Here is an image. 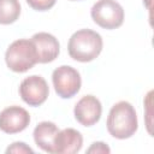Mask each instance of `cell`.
I'll use <instances>...</instances> for the list:
<instances>
[{
	"label": "cell",
	"instance_id": "obj_1",
	"mask_svg": "<svg viewBox=\"0 0 154 154\" xmlns=\"http://www.w3.org/2000/svg\"><path fill=\"white\" fill-rule=\"evenodd\" d=\"M107 131L118 140H125L135 135L138 128L135 107L128 101H119L112 106L107 117Z\"/></svg>",
	"mask_w": 154,
	"mask_h": 154
},
{
	"label": "cell",
	"instance_id": "obj_2",
	"mask_svg": "<svg viewBox=\"0 0 154 154\" xmlns=\"http://www.w3.org/2000/svg\"><path fill=\"white\" fill-rule=\"evenodd\" d=\"M102 46V37L99 32L90 29H81L69 38L67 52L73 60L88 63L100 55Z\"/></svg>",
	"mask_w": 154,
	"mask_h": 154
},
{
	"label": "cell",
	"instance_id": "obj_3",
	"mask_svg": "<svg viewBox=\"0 0 154 154\" xmlns=\"http://www.w3.org/2000/svg\"><path fill=\"white\" fill-rule=\"evenodd\" d=\"M5 61L13 72H26L37 64V53L31 40L19 38L13 41L5 53Z\"/></svg>",
	"mask_w": 154,
	"mask_h": 154
},
{
	"label": "cell",
	"instance_id": "obj_4",
	"mask_svg": "<svg viewBox=\"0 0 154 154\" xmlns=\"http://www.w3.org/2000/svg\"><path fill=\"white\" fill-rule=\"evenodd\" d=\"M90 16L99 26L113 30L123 24L124 8L116 0H97L90 10Z\"/></svg>",
	"mask_w": 154,
	"mask_h": 154
},
{
	"label": "cell",
	"instance_id": "obj_5",
	"mask_svg": "<svg viewBox=\"0 0 154 154\" xmlns=\"http://www.w3.org/2000/svg\"><path fill=\"white\" fill-rule=\"evenodd\" d=\"M52 82L55 93L61 99L73 97L79 91L82 85L79 72L69 65L57 67L52 73Z\"/></svg>",
	"mask_w": 154,
	"mask_h": 154
},
{
	"label": "cell",
	"instance_id": "obj_6",
	"mask_svg": "<svg viewBox=\"0 0 154 154\" xmlns=\"http://www.w3.org/2000/svg\"><path fill=\"white\" fill-rule=\"evenodd\" d=\"M19 95L29 106H41L49 95V87L46 79L38 75L24 78L19 85Z\"/></svg>",
	"mask_w": 154,
	"mask_h": 154
},
{
	"label": "cell",
	"instance_id": "obj_7",
	"mask_svg": "<svg viewBox=\"0 0 154 154\" xmlns=\"http://www.w3.org/2000/svg\"><path fill=\"white\" fill-rule=\"evenodd\" d=\"M30 124L29 112L17 105L4 108L0 112V130L5 134H18Z\"/></svg>",
	"mask_w": 154,
	"mask_h": 154
},
{
	"label": "cell",
	"instance_id": "obj_8",
	"mask_svg": "<svg viewBox=\"0 0 154 154\" xmlns=\"http://www.w3.org/2000/svg\"><path fill=\"white\" fill-rule=\"evenodd\" d=\"M102 113V105L94 95H85L75 105L73 114L76 120L83 126H93L96 124Z\"/></svg>",
	"mask_w": 154,
	"mask_h": 154
},
{
	"label": "cell",
	"instance_id": "obj_9",
	"mask_svg": "<svg viewBox=\"0 0 154 154\" xmlns=\"http://www.w3.org/2000/svg\"><path fill=\"white\" fill-rule=\"evenodd\" d=\"M37 53V63L47 64L55 60L60 52V45L55 36L49 32H36L31 37Z\"/></svg>",
	"mask_w": 154,
	"mask_h": 154
},
{
	"label": "cell",
	"instance_id": "obj_10",
	"mask_svg": "<svg viewBox=\"0 0 154 154\" xmlns=\"http://www.w3.org/2000/svg\"><path fill=\"white\" fill-rule=\"evenodd\" d=\"M83 146V136L72 128L59 130L54 142V154H75Z\"/></svg>",
	"mask_w": 154,
	"mask_h": 154
},
{
	"label": "cell",
	"instance_id": "obj_11",
	"mask_svg": "<svg viewBox=\"0 0 154 154\" xmlns=\"http://www.w3.org/2000/svg\"><path fill=\"white\" fill-rule=\"evenodd\" d=\"M59 128L53 122H41L34 129V141L43 152L54 154V142Z\"/></svg>",
	"mask_w": 154,
	"mask_h": 154
},
{
	"label": "cell",
	"instance_id": "obj_12",
	"mask_svg": "<svg viewBox=\"0 0 154 154\" xmlns=\"http://www.w3.org/2000/svg\"><path fill=\"white\" fill-rule=\"evenodd\" d=\"M20 16L19 0H0V24L14 23Z\"/></svg>",
	"mask_w": 154,
	"mask_h": 154
},
{
	"label": "cell",
	"instance_id": "obj_13",
	"mask_svg": "<svg viewBox=\"0 0 154 154\" xmlns=\"http://www.w3.org/2000/svg\"><path fill=\"white\" fill-rule=\"evenodd\" d=\"M25 1L32 10L41 12L51 10L57 2V0H25Z\"/></svg>",
	"mask_w": 154,
	"mask_h": 154
},
{
	"label": "cell",
	"instance_id": "obj_14",
	"mask_svg": "<svg viewBox=\"0 0 154 154\" xmlns=\"http://www.w3.org/2000/svg\"><path fill=\"white\" fill-rule=\"evenodd\" d=\"M6 153H19V154H23V153H34V150L24 142H13L7 149H6Z\"/></svg>",
	"mask_w": 154,
	"mask_h": 154
},
{
	"label": "cell",
	"instance_id": "obj_15",
	"mask_svg": "<svg viewBox=\"0 0 154 154\" xmlns=\"http://www.w3.org/2000/svg\"><path fill=\"white\" fill-rule=\"evenodd\" d=\"M111 152V149H109V147L106 144V143H103V142H94L88 149H87V153H106V154H108Z\"/></svg>",
	"mask_w": 154,
	"mask_h": 154
},
{
	"label": "cell",
	"instance_id": "obj_16",
	"mask_svg": "<svg viewBox=\"0 0 154 154\" xmlns=\"http://www.w3.org/2000/svg\"><path fill=\"white\" fill-rule=\"evenodd\" d=\"M71 1H78V0H71Z\"/></svg>",
	"mask_w": 154,
	"mask_h": 154
}]
</instances>
